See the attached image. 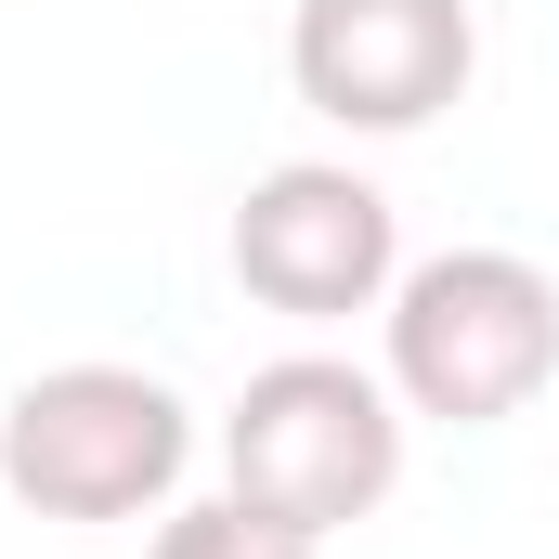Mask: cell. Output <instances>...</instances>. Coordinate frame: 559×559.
<instances>
[{"label":"cell","instance_id":"6da1fadb","mask_svg":"<svg viewBox=\"0 0 559 559\" xmlns=\"http://www.w3.org/2000/svg\"><path fill=\"white\" fill-rule=\"evenodd\" d=\"M391 378L417 417L495 429L559 378V286L508 248H442L391 299Z\"/></svg>","mask_w":559,"mask_h":559},{"label":"cell","instance_id":"7a4b0ae2","mask_svg":"<svg viewBox=\"0 0 559 559\" xmlns=\"http://www.w3.org/2000/svg\"><path fill=\"white\" fill-rule=\"evenodd\" d=\"M222 455H235V495H248L261 521H286V534H338V521H365V508L391 495L404 417L378 404V378L299 352V365H261V378L235 391Z\"/></svg>","mask_w":559,"mask_h":559},{"label":"cell","instance_id":"3957f363","mask_svg":"<svg viewBox=\"0 0 559 559\" xmlns=\"http://www.w3.org/2000/svg\"><path fill=\"white\" fill-rule=\"evenodd\" d=\"M182 442L195 429H182V404L143 365H52L0 417V481L39 521H131L143 495H169Z\"/></svg>","mask_w":559,"mask_h":559},{"label":"cell","instance_id":"277c9868","mask_svg":"<svg viewBox=\"0 0 559 559\" xmlns=\"http://www.w3.org/2000/svg\"><path fill=\"white\" fill-rule=\"evenodd\" d=\"M468 0H299L286 79L338 131H429L468 92Z\"/></svg>","mask_w":559,"mask_h":559},{"label":"cell","instance_id":"5b68a950","mask_svg":"<svg viewBox=\"0 0 559 559\" xmlns=\"http://www.w3.org/2000/svg\"><path fill=\"white\" fill-rule=\"evenodd\" d=\"M235 274H248V299H274L299 325L365 312L391 286V195L352 169H274L235 209Z\"/></svg>","mask_w":559,"mask_h":559},{"label":"cell","instance_id":"8992f818","mask_svg":"<svg viewBox=\"0 0 559 559\" xmlns=\"http://www.w3.org/2000/svg\"><path fill=\"white\" fill-rule=\"evenodd\" d=\"M156 559H325V534H286L248 495H222V508H182V521L156 534Z\"/></svg>","mask_w":559,"mask_h":559}]
</instances>
